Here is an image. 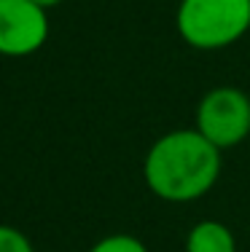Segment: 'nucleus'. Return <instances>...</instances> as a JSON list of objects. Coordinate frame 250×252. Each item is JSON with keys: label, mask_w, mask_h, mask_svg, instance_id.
<instances>
[{"label": "nucleus", "mask_w": 250, "mask_h": 252, "mask_svg": "<svg viewBox=\"0 0 250 252\" xmlns=\"http://www.w3.org/2000/svg\"><path fill=\"white\" fill-rule=\"evenodd\" d=\"M175 27L191 49L218 51L234 46L250 30V0H180Z\"/></svg>", "instance_id": "f03ea898"}, {"label": "nucleus", "mask_w": 250, "mask_h": 252, "mask_svg": "<svg viewBox=\"0 0 250 252\" xmlns=\"http://www.w3.org/2000/svg\"><path fill=\"white\" fill-rule=\"evenodd\" d=\"M49 40L46 8L33 0H0V54L30 57Z\"/></svg>", "instance_id": "20e7f679"}, {"label": "nucleus", "mask_w": 250, "mask_h": 252, "mask_svg": "<svg viewBox=\"0 0 250 252\" xmlns=\"http://www.w3.org/2000/svg\"><path fill=\"white\" fill-rule=\"evenodd\" d=\"M0 252H35L33 242L14 225H0Z\"/></svg>", "instance_id": "0eeeda50"}, {"label": "nucleus", "mask_w": 250, "mask_h": 252, "mask_svg": "<svg viewBox=\"0 0 250 252\" xmlns=\"http://www.w3.org/2000/svg\"><path fill=\"white\" fill-rule=\"evenodd\" d=\"M194 129L218 151L245 142L250 134V97L234 86L210 89L196 105Z\"/></svg>", "instance_id": "7ed1b4c3"}, {"label": "nucleus", "mask_w": 250, "mask_h": 252, "mask_svg": "<svg viewBox=\"0 0 250 252\" xmlns=\"http://www.w3.org/2000/svg\"><path fill=\"white\" fill-rule=\"evenodd\" d=\"M89 252H148V247L132 233H110L100 239Z\"/></svg>", "instance_id": "423d86ee"}, {"label": "nucleus", "mask_w": 250, "mask_h": 252, "mask_svg": "<svg viewBox=\"0 0 250 252\" xmlns=\"http://www.w3.org/2000/svg\"><path fill=\"white\" fill-rule=\"evenodd\" d=\"M186 252H237V239L218 220H199L186 236Z\"/></svg>", "instance_id": "39448f33"}, {"label": "nucleus", "mask_w": 250, "mask_h": 252, "mask_svg": "<svg viewBox=\"0 0 250 252\" xmlns=\"http://www.w3.org/2000/svg\"><path fill=\"white\" fill-rule=\"evenodd\" d=\"M33 3H35V5H40V8H46V11H49V8H54V5H59L62 0H33Z\"/></svg>", "instance_id": "6e6552de"}, {"label": "nucleus", "mask_w": 250, "mask_h": 252, "mask_svg": "<svg viewBox=\"0 0 250 252\" xmlns=\"http://www.w3.org/2000/svg\"><path fill=\"white\" fill-rule=\"evenodd\" d=\"M221 153L196 129L162 134L145 153L143 177L156 199L186 204L210 193L221 177Z\"/></svg>", "instance_id": "f257e3e1"}]
</instances>
